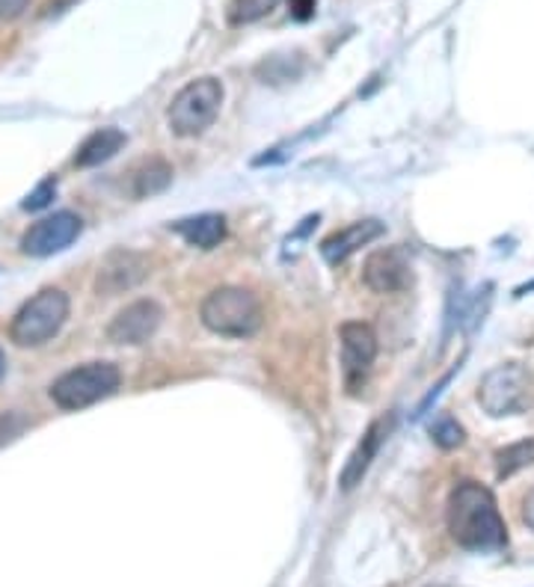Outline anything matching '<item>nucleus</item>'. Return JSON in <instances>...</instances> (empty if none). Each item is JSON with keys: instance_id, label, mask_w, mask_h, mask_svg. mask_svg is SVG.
Masks as SVG:
<instances>
[{"instance_id": "20", "label": "nucleus", "mask_w": 534, "mask_h": 587, "mask_svg": "<svg viewBox=\"0 0 534 587\" xmlns=\"http://www.w3.org/2000/svg\"><path fill=\"white\" fill-rule=\"evenodd\" d=\"M24 428H27V419H24L22 412H3L0 416V448L12 443L15 436H22Z\"/></svg>"}, {"instance_id": "15", "label": "nucleus", "mask_w": 534, "mask_h": 587, "mask_svg": "<svg viewBox=\"0 0 534 587\" xmlns=\"http://www.w3.org/2000/svg\"><path fill=\"white\" fill-rule=\"evenodd\" d=\"M173 232L181 234L190 246H200V250H214L220 246L226 238V220L220 214H200V217H188V220L173 222Z\"/></svg>"}, {"instance_id": "2", "label": "nucleus", "mask_w": 534, "mask_h": 587, "mask_svg": "<svg viewBox=\"0 0 534 587\" xmlns=\"http://www.w3.org/2000/svg\"><path fill=\"white\" fill-rule=\"evenodd\" d=\"M200 318L212 333L226 335V339H250L262 330V321H265L256 294L238 285L214 289L202 299Z\"/></svg>"}, {"instance_id": "7", "label": "nucleus", "mask_w": 534, "mask_h": 587, "mask_svg": "<svg viewBox=\"0 0 534 587\" xmlns=\"http://www.w3.org/2000/svg\"><path fill=\"white\" fill-rule=\"evenodd\" d=\"M339 344H342V374L351 395H359V388L366 386L371 366L378 359V335L363 321L342 323L339 330Z\"/></svg>"}, {"instance_id": "25", "label": "nucleus", "mask_w": 534, "mask_h": 587, "mask_svg": "<svg viewBox=\"0 0 534 587\" xmlns=\"http://www.w3.org/2000/svg\"><path fill=\"white\" fill-rule=\"evenodd\" d=\"M434 587H440V585H434Z\"/></svg>"}, {"instance_id": "1", "label": "nucleus", "mask_w": 534, "mask_h": 587, "mask_svg": "<svg viewBox=\"0 0 534 587\" xmlns=\"http://www.w3.org/2000/svg\"><path fill=\"white\" fill-rule=\"evenodd\" d=\"M448 532L469 552H493L508 544V528L496 499L479 481H463L448 499Z\"/></svg>"}, {"instance_id": "10", "label": "nucleus", "mask_w": 534, "mask_h": 587, "mask_svg": "<svg viewBox=\"0 0 534 587\" xmlns=\"http://www.w3.org/2000/svg\"><path fill=\"white\" fill-rule=\"evenodd\" d=\"M164 321V309L155 299H134L128 303L107 327V339L113 344H145L157 333V327Z\"/></svg>"}, {"instance_id": "16", "label": "nucleus", "mask_w": 534, "mask_h": 587, "mask_svg": "<svg viewBox=\"0 0 534 587\" xmlns=\"http://www.w3.org/2000/svg\"><path fill=\"white\" fill-rule=\"evenodd\" d=\"M173 181V167H169L164 157H149L140 167L134 169L131 176V193L137 200H145V196H155V193H164Z\"/></svg>"}, {"instance_id": "21", "label": "nucleus", "mask_w": 534, "mask_h": 587, "mask_svg": "<svg viewBox=\"0 0 534 587\" xmlns=\"http://www.w3.org/2000/svg\"><path fill=\"white\" fill-rule=\"evenodd\" d=\"M54 193H56V184L54 181H42L39 188L27 196V200L22 202V208L24 210H39V208H48L51 205V200H54Z\"/></svg>"}, {"instance_id": "5", "label": "nucleus", "mask_w": 534, "mask_h": 587, "mask_svg": "<svg viewBox=\"0 0 534 587\" xmlns=\"http://www.w3.org/2000/svg\"><path fill=\"white\" fill-rule=\"evenodd\" d=\"M223 104V84L217 78H196L188 87L176 92V99L169 104L167 119L169 131L178 137H196L208 131L217 119Z\"/></svg>"}, {"instance_id": "23", "label": "nucleus", "mask_w": 534, "mask_h": 587, "mask_svg": "<svg viewBox=\"0 0 534 587\" xmlns=\"http://www.w3.org/2000/svg\"><path fill=\"white\" fill-rule=\"evenodd\" d=\"M523 520H525V525H529V528L534 532V487H532V493H529V496H525V501H523Z\"/></svg>"}, {"instance_id": "18", "label": "nucleus", "mask_w": 534, "mask_h": 587, "mask_svg": "<svg viewBox=\"0 0 534 587\" xmlns=\"http://www.w3.org/2000/svg\"><path fill=\"white\" fill-rule=\"evenodd\" d=\"M277 3L279 0H234L229 18H232V24L258 22V18H265L267 12L277 10Z\"/></svg>"}, {"instance_id": "24", "label": "nucleus", "mask_w": 534, "mask_h": 587, "mask_svg": "<svg viewBox=\"0 0 534 587\" xmlns=\"http://www.w3.org/2000/svg\"><path fill=\"white\" fill-rule=\"evenodd\" d=\"M3 374H7V356L0 350V380H3Z\"/></svg>"}, {"instance_id": "6", "label": "nucleus", "mask_w": 534, "mask_h": 587, "mask_svg": "<svg viewBox=\"0 0 534 587\" xmlns=\"http://www.w3.org/2000/svg\"><path fill=\"white\" fill-rule=\"evenodd\" d=\"M479 404L487 416H517L532 404V374L523 366H499L481 380Z\"/></svg>"}, {"instance_id": "8", "label": "nucleus", "mask_w": 534, "mask_h": 587, "mask_svg": "<svg viewBox=\"0 0 534 587\" xmlns=\"http://www.w3.org/2000/svg\"><path fill=\"white\" fill-rule=\"evenodd\" d=\"M80 229H84V222H80L78 214H72V210H56V214L34 222V226L24 232L22 253L36 255V258L63 253L66 246H72L78 241Z\"/></svg>"}, {"instance_id": "11", "label": "nucleus", "mask_w": 534, "mask_h": 587, "mask_svg": "<svg viewBox=\"0 0 534 587\" xmlns=\"http://www.w3.org/2000/svg\"><path fill=\"white\" fill-rule=\"evenodd\" d=\"M149 277V258L143 253H134V250H113L99 267V277H96V291L104 297L113 294H123L131 291L134 285H140Z\"/></svg>"}, {"instance_id": "4", "label": "nucleus", "mask_w": 534, "mask_h": 587, "mask_svg": "<svg viewBox=\"0 0 534 587\" xmlns=\"http://www.w3.org/2000/svg\"><path fill=\"white\" fill-rule=\"evenodd\" d=\"M119 383H123V374L113 362H87L54 380L51 400L60 410H84L116 395Z\"/></svg>"}, {"instance_id": "14", "label": "nucleus", "mask_w": 534, "mask_h": 587, "mask_svg": "<svg viewBox=\"0 0 534 587\" xmlns=\"http://www.w3.org/2000/svg\"><path fill=\"white\" fill-rule=\"evenodd\" d=\"M125 143H128V137L119 128H101V131L89 133L87 140L80 143L78 155H75V167H101L116 152H123Z\"/></svg>"}, {"instance_id": "17", "label": "nucleus", "mask_w": 534, "mask_h": 587, "mask_svg": "<svg viewBox=\"0 0 534 587\" xmlns=\"http://www.w3.org/2000/svg\"><path fill=\"white\" fill-rule=\"evenodd\" d=\"M534 463V436L523 439V443H513L508 448H501L496 455V472L499 477H511L513 472H520L525 465Z\"/></svg>"}, {"instance_id": "12", "label": "nucleus", "mask_w": 534, "mask_h": 587, "mask_svg": "<svg viewBox=\"0 0 534 587\" xmlns=\"http://www.w3.org/2000/svg\"><path fill=\"white\" fill-rule=\"evenodd\" d=\"M390 431H392V416L390 419L383 416V419L371 421V428L363 433V439H359V445L354 448V455H351V460H347L345 469H342V477H339V484H342L345 493H351L356 484H363L368 465H371V460L378 457L380 445H383V439L390 436Z\"/></svg>"}, {"instance_id": "22", "label": "nucleus", "mask_w": 534, "mask_h": 587, "mask_svg": "<svg viewBox=\"0 0 534 587\" xmlns=\"http://www.w3.org/2000/svg\"><path fill=\"white\" fill-rule=\"evenodd\" d=\"M27 7H30V0H0V18H3V22H12V18L24 15Z\"/></svg>"}, {"instance_id": "19", "label": "nucleus", "mask_w": 534, "mask_h": 587, "mask_svg": "<svg viewBox=\"0 0 534 587\" xmlns=\"http://www.w3.org/2000/svg\"><path fill=\"white\" fill-rule=\"evenodd\" d=\"M431 436H434V443L440 445V448H445V451L463 445V428H460L452 416H440V419L431 424Z\"/></svg>"}, {"instance_id": "3", "label": "nucleus", "mask_w": 534, "mask_h": 587, "mask_svg": "<svg viewBox=\"0 0 534 587\" xmlns=\"http://www.w3.org/2000/svg\"><path fill=\"white\" fill-rule=\"evenodd\" d=\"M68 318V294L60 289H44L15 311L10 323V339L18 347H39L51 342Z\"/></svg>"}, {"instance_id": "13", "label": "nucleus", "mask_w": 534, "mask_h": 587, "mask_svg": "<svg viewBox=\"0 0 534 587\" xmlns=\"http://www.w3.org/2000/svg\"><path fill=\"white\" fill-rule=\"evenodd\" d=\"M383 232H386V226L380 220L351 222L347 229H339V232L330 234V238L323 241L321 255L327 258V265H342L356 250H363V246H368L371 241H378Z\"/></svg>"}, {"instance_id": "9", "label": "nucleus", "mask_w": 534, "mask_h": 587, "mask_svg": "<svg viewBox=\"0 0 534 587\" xmlns=\"http://www.w3.org/2000/svg\"><path fill=\"white\" fill-rule=\"evenodd\" d=\"M363 282L374 294H398V291L410 289L412 267L407 253L400 246H383L368 255L363 265Z\"/></svg>"}]
</instances>
